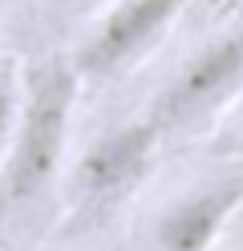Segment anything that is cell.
Wrapping results in <instances>:
<instances>
[{
	"label": "cell",
	"instance_id": "obj_1",
	"mask_svg": "<svg viewBox=\"0 0 243 251\" xmlns=\"http://www.w3.org/2000/svg\"><path fill=\"white\" fill-rule=\"evenodd\" d=\"M77 89L81 73L73 69V57H45L25 69L21 114H16L8 154L0 162V219L21 211L57 182Z\"/></svg>",
	"mask_w": 243,
	"mask_h": 251
},
{
	"label": "cell",
	"instance_id": "obj_2",
	"mask_svg": "<svg viewBox=\"0 0 243 251\" xmlns=\"http://www.w3.org/2000/svg\"><path fill=\"white\" fill-rule=\"evenodd\" d=\"M158 142H162V130L150 122V114L97 134L77 154L69 178H65L69 215L97 219L113 211L122 199H130L142 186V178L150 175V166L158 158Z\"/></svg>",
	"mask_w": 243,
	"mask_h": 251
},
{
	"label": "cell",
	"instance_id": "obj_3",
	"mask_svg": "<svg viewBox=\"0 0 243 251\" xmlns=\"http://www.w3.org/2000/svg\"><path fill=\"white\" fill-rule=\"evenodd\" d=\"M243 93V25L203 41L190 57L178 61V69L166 77L150 101V122L162 134L190 130Z\"/></svg>",
	"mask_w": 243,
	"mask_h": 251
},
{
	"label": "cell",
	"instance_id": "obj_4",
	"mask_svg": "<svg viewBox=\"0 0 243 251\" xmlns=\"http://www.w3.org/2000/svg\"><path fill=\"white\" fill-rule=\"evenodd\" d=\"M190 0H113L73 53L81 81H109L154 49Z\"/></svg>",
	"mask_w": 243,
	"mask_h": 251
},
{
	"label": "cell",
	"instance_id": "obj_5",
	"mask_svg": "<svg viewBox=\"0 0 243 251\" xmlns=\"http://www.w3.org/2000/svg\"><path fill=\"white\" fill-rule=\"evenodd\" d=\"M239 211H243V166L199 178L158 211L150 227L154 251H211L219 235L239 219Z\"/></svg>",
	"mask_w": 243,
	"mask_h": 251
},
{
	"label": "cell",
	"instance_id": "obj_6",
	"mask_svg": "<svg viewBox=\"0 0 243 251\" xmlns=\"http://www.w3.org/2000/svg\"><path fill=\"white\" fill-rule=\"evenodd\" d=\"M21 93H25V73H16L8 57H0V162L8 154L12 130H16V114H21Z\"/></svg>",
	"mask_w": 243,
	"mask_h": 251
},
{
	"label": "cell",
	"instance_id": "obj_7",
	"mask_svg": "<svg viewBox=\"0 0 243 251\" xmlns=\"http://www.w3.org/2000/svg\"><path fill=\"white\" fill-rule=\"evenodd\" d=\"M235 126H239V130H243V101H239V114H235Z\"/></svg>",
	"mask_w": 243,
	"mask_h": 251
},
{
	"label": "cell",
	"instance_id": "obj_8",
	"mask_svg": "<svg viewBox=\"0 0 243 251\" xmlns=\"http://www.w3.org/2000/svg\"><path fill=\"white\" fill-rule=\"evenodd\" d=\"M49 4H53V8H65V4H73V0H49Z\"/></svg>",
	"mask_w": 243,
	"mask_h": 251
},
{
	"label": "cell",
	"instance_id": "obj_9",
	"mask_svg": "<svg viewBox=\"0 0 243 251\" xmlns=\"http://www.w3.org/2000/svg\"><path fill=\"white\" fill-rule=\"evenodd\" d=\"M235 223H239V227H243V211H239V219H235Z\"/></svg>",
	"mask_w": 243,
	"mask_h": 251
}]
</instances>
